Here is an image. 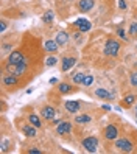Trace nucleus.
<instances>
[{"mask_svg":"<svg viewBox=\"0 0 137 154\" xmlns=\"http://www.w3.org/2000/svg\"><path fill=\"white\" fill-rule=\"evenodd\" d=\"M84 78H86V73H83V72H78V73L72 75V81H73L75 84H83Z\"/></svg>","mask_w":137,"mask_h":154,"instance_id":"obj_22","label":"nucleus"},{"mask_svg":"<svg viewBox=\"0 0 137 154\" xmlns=\"http://www.w3.org/2000/svg\"><path fill=\"white\" fill-rule=\"evenodd\" d=\"M25 72H26V61H22L20 64L16 66V73H14V75H16V76H22Z\"/></svg>","mask_w":137,"mask_h":154,"instance_id":"obj_21","label":"nucleus"},{"mask_svg":"<svg viewBox=\"0 0 137 154\" xmlns=\"http://www.w3.org/2000/svg\"><path fill=\"white\" fill-rule=\"evenodd\" d=\"M53 19H54L53 11H45V13L42 14V22H44V23H51Z\"/></svg>","mask_w":137,"mask_h":154,"instance_id":"obj_23","label":"nucleus"},{"mask_svg":"<svg viewBox=\"0 0 137 154\" xmlns=\"http://www.w3.org/2000/svg\"><path fill=\"white\" fill-rule=\"evenodd\" d=\"M117 36H118V38H120L122 41H125V42L129 41V38L126 36V33H125V30H123V28H117Z\"/></svg>","mask_w":137,"mask_h":154,"instance_id":"obj_26","label":"nucleus"},{"mask_svg":"<svg viewBox=\"0 0 137 154\" xmlns=\"http://www.w3.org/2000/svg\"><path fill=\"white\" fill-rule=\"evenodd\" d=\"M103 135L107 140H115V139H118V129L115 128L114 125H107L104 128V134Z\"/></svg>","mask_w":137,"mask_h":154,"instance_id":"obj_7","label":"nucleus"},{"mask_svg":"<svg viewBox=\"0 0 137 154\" xmlns=\"http://www.w3.org/2000/svg\"><path fill=\"white\" fill-rule=\"evenodd\" d=\"M95 97L101 98V100H112V95L109 94L106 89H103V87H98V89L95 90Z\"/></svg>","mask_w":137,"mask_h":154,"instance_id":"obj_16","label":"nucleus"},{"mask_svg":"<svg viewBox=\"0 0 137 154\" xmlns=\"http://www.w3.org/2000/svg\"><path fill=\"white\" fill-rule=\"evenodd\" d=\"M135 87H137V86H135Z\"/></svg>","mask_w":137,"mask_h":154,"instance_id":"obj_38","label":"nucleus"},{"mask_svg":"<svg viewBox=\"0 0 137 154\" xmlns=\"http://www.w3.org/2000/svg\"><path fill=\"white\" fill-rule=\"evenodd\" d=\"M135 114H137V104H135Z\"/></svg>","mask_w":137,"mask_h":154,"instance_id":"obj_36","label":"nucleus"},{"mask_svg":"<svg viewBox=\"0 0 137 154\" xmlns=\"http://www.w3.org/2000/svg\"><path fill=\"white\" fill-rule=\"evenodd\" d=\"M64 107H66V111L69 114H76L79 111L81 104H79V101H76V100H69V101L64 103Z\"/></svg>","mask_w":137,"mask_h":154,"instance_id":"obj_8","label":"nucleus"},{"mask_svg":"<svg viewBox=\"0 0 137 154\" xmlns=\"http://www.w3.org/2000/svg\"><path fill=\"white\" fill-rule=\"evenodd\" d=\"M17 84V76L10 73V75H5L3 76V86H8V87H11V86H16Z\"/></svg>","mask_w":137,"mask_h":154,"instance_id":"obj_15","label":"nucleus"},{"mask_svg":"<svg viewBox=\"0 0 137 154\" xmlns=\"http://www.w3.org/2000/svg\"><path fill=\"white\" fill-rule=\"evenodd\" d=\"M28 123H31L33 126H36V128H42V120H41V117L36 115V114L28 115Z\"/></svg>","mask_w":137,"mask_h":154,"instance_id":"obj_18","label":"nucleus"},{"mask_svg":"<svg viewBox=\"0 0 137 154\" xmlns=\"http://www.w3.org/2000/svg\"><path fill=\"white\" fill-rule=\"evenodd\" d=\"M135 100H137V97H135V95H132V94L126 95V97L122 100V106H123V107H131V106L135 103Z\"/></svg>","mask_w":137,"mask_h":154,"instance_id":"obj_17","label":"nucleus"},{"mask_svg":"<svg viewBox=\"0 0 137 154\" xmlns=\"http://www.w3.org/2000/svg\"><path fill=\"white\" fill-rule=\"evenodd\" d=\"M41 115H42V119L51 122V120H54V117H56V111H54V107H51V106H44L41 109Z\"/></svg>","mask_w":137,"mask_h":154,"instance_id":"obj_6","label":"nucleus"},{"mask_svg":"<svg viewBox=\"0 0 137 154\" xmlns=\"http://www.w3.org/2000/svg\"><path fill=\"white\" fill-rule=\"evenodd\" d=\"M56 64H58V58H54V56H48L47 59H45V66L47 67H53Z\"/></svg>","mask_w":137,"mask_h":154,"instance_id":"obj_25","label":"nucleus"},{"mask_svg":"<svg viewBox=\"0 0 137 154\" xmlns=\"http://www.w3.org/2000/svg\"><path fill=\"white\" fill-rule=\"evenodd\" d=\"M118 8H120V10H126V8H128L125 0H118Z\"/></svg>","mask_w":137,"mask_h":154,"instance_id":"obj_30","label":"nucleus"},{"mask_svg":"<svg viewBox=\"0 0 137 154\" xmlns=\"http://www.w3.org/2000/svg\"><path fill=\"white\" fill-rule=\"evenodd\" d=\"M81 145H83V148L89 152H97L98 149V139L94 137V135H90V137H86L83 142H81Z\"/></svg>","mask_w":137,"mask_h":154,"instance_id":"obj_3","label":"nucleus"},{"mask_svg":"<svg viewBox=\"0 0 137 154\" xmlns=\"http://www.w3.org/2000/svg\"><path fill=\"white\" fill-rule=\"evenodd\" d=\"M58 89H59V92H61L62 95H67V94H70L72 90H73V87H72L69 83H59Z\"/></svg>","mask_w":137,"mask_h":154,"instance_id":"obj_19","label":"nucleus"},{"mask_svg":"<svg viewBox=\"0 0 137 154\" xmlns=\"http://www.w3.org/2000/svg\"><path fill=\"white\" fill-rule=\"evenodd\" d=\"M92 83H94V76H92V75H86L83 84H84L86 87H89V86H92Z\"/></svg>","mask_w":137,"mask_h":154,"instance_id":"obj_27","label":"nucleus"},{"mask_svg":"<svg viewBox=\"0 0 137 154\" xmlns=\"http://www.w3.org/2000/svg\"><path fill=\"white\" fill-rule=\"evenodd\" d=\"M5 30H6V22H5V20H2V22H0V31L3 33Z\"/></svg>","mask_w":137,"mask_h":154,"instance_id":"obj_32","label":"nucleus"},{"mask_svg":"<svg viewBox=\"0 0 137 154\" xmlns=\"http://www.w3.org/2000/svg\"><path fill=\"white\" fill-rule=\"evenodd\" d=\"M58 48H59V44H58L56 41L48 39V41H45V42H44V50H45V51H48V53H56Z\"/></svg>","mask_w":137,"mask_h":154,"instance_id":"obj_12","label":"nucleus"},{"mask_svg":"<svg viewBox=\"0 0 137 154\" xmlns=\"http://www.w3.org/2000/svg\"><path fill=\"white\" fill-rule=\"evenodd\" d=\"M3 50H11V45H8V44H5V45H3Z\"/></svg>","mask_w":137,"mask_h":154,"instance_id":"obj_35","label":"nucleus"},{"mask_svg":"<svg viewBox=\"0 0 137 154\" xmlns=\"http://www.w3.org/2000/svg\"><path fill=\"white\" fill-rule=\"evenodd\" d=\"M115 148L123 152H131L134 149V145L129 142V139L122 137V139H115Z\"/></svg>","mask_w":137,"mask_h":154,"instance_id":"obj_2","label":"nucleus"},{"mask_svg":"<svg viewBox=\"0 0 137 154\" xmlns=\"http://www.w3.org/2000/svg\"><path fill=\"white\" fill-rule=\"evenodd\" d=\"M22 61H25V58H23V55H22V51H19V50L11 51V53H10V56H8V64H14V66H17V64H20Z\"/></svg>","mask_w":137,"mask_h":154,"instance_id":"obj_4","label":"nucleus"},{"mask_svg":"<svg viewBox=\"0 0 137 154\" xmlns=\"http://www.w3.org/2000/svg\"><path fill=\"white\" fill-rule=\"evenodd\" d=\"M135 48H137V45H135Z\"/></svg>","mask_w":137,"mask_h":154,"instance_id":"obj_37","label":"nucleus"},{"mask_svg":"<svg viewBox=\"0 0 137 154\" xmlns=\"http://www.w3.org/2000/svg\"><path fill=\"white\" fill-rule=\"evenodd\" d=\"M73 26H76L78 31H81V33H87L90 28H92V23H90L87 19H78V20L73 22Z\"/></svg>","mask_w":137,"mask_h":154,"instance_id":"obj_5","label":"nucleus"},{"mask_svg":"<svg viewBox=\"0 0 137 154\" xmlns=\"http://www.w3.org/2000/svg\"><path fill=\"white\" fill-rule=\"evenodd\" d=\"M118 51H120V42H117L115 39L109 38L104 44V55L114 58V56L118 55Z\"/></svg>","mask_w":137,"mask_h":154,"instance_id":"obj_1","label":"nucleus"},{"mask_svg":"<svg viewBox=\"0 0 137 154\" xmlns=\"http://www.w3.org/2000/svg\"><path fill=\"white\" fill-rule=\"evenodd\" d=\"M90 122H92V117L87 115V114H83V115H78V117H75V123H79V125L90 123Z\"/></svg>","mask_w":137,"mask_h":154,"instance_id":"obj_20","label":"nucleus"},{"mask_svg":"<svg viewBox=\"0 0 137 154\" xmlns=\"http://www.w3.org/2000/svg\"><path fill=\"white\" fill-rule=\"evenodd\" d=\"M129 36H137V22H132L129 25Z\"/></svg>","mask_w":137,"mask_h":154,"instance_id":"obj_28","label":"nucleus"},{"mask_svg":"<svg viewBox=\"0 0 137 154\" xmlns=\"http://www.w3.org/2000/svg\"><path fill=\"white\" fill-rule=\"evenodd\" d=\"M129 83H131V86H137V72H132V73H131Z\"/></svg>","mask_w":137,"mask_h":154,"instance_id":"obj_29","label":"nucleus"},{"mask_svg":"<svg viewBox=\"0 0 137 154\" xmlns=\"http://www.w3.org/2000/svg\"><path fill=\"white\" fill-rule=\"evenodd\" d=\"M94 5H95V0H79L78 2V10L81 13H87L94 8Z\"/></svg>","mask_w":137,"mask_h":154,"instance_id":"obj_10","label":"nucleus"},{"mask_svg":"<svg viewBox=\"0 0 137 154\" xmlns=\"http://www.w3.org/2000/svg\"><path fill=\"white\" fill-rule=\"evenodd\" d=\"M72 131V122H61L58 126H56V132L59 135H64V134H69Z\"/></svg>","mask_w":137,"mask_h":154,"instance_id":"obj_11","label":"nucleus"},{"mask_svg":"<svg viewBox=\"0 0 137 154\" xmlns=\"http://www.w3.org/2000/svg\"><path fill=\"white\" fill-rule=\"evenodd\" d=\"M26 152H30V154H41V149H38V148H31V149H28Z\"/></svg>","mask_w":137,"mask_h":154,"instance_id":"obj_31","label":"nucleus"},{"mask_svg":"<svg viewBox=\"0 0 137 154\" xmlns=\"http://www.w3.org/2000/svg\"><path fill=\"white\" fill-rule=\"evenodd\" d=\"M10 146H11V142H10V140H6V139H3L2 143H0V149H2V152L10 151Z\"/></svg>","mask_w":137,"mask_h":154,"instance_id":"obj_24","label":"nucleus"},{"mask_svg":"<svg viewBox=\"0 0 137 154\" xmlns=\"http://www.w3.org/2000/svg\"><path fill=\"white\" fill-rule=\"evenodd\" d=\"M58 83V78H51L50 79V84H56Z\"/></svg>","mask_w":137,"mask_h":154,"instance_id":"obj_34","label":"nucleus"},{"mask_svg":"<svg viewBox=\"0 0 137 154\" xmlns=\"http://www.w3.org/2000/svg\"><path fill=\"white\" fill-rule=\"evenodd\" d=\"M54 41H56L59 45H66V44L69 42V33H67V31H64V30L58 31V33H56V38H54Z\"/></svg>","mask_w":137,"mask_h":154,"instance_id":"obj_14","label":"nucleus"},{"mask_svg":"<svg viewBox=\"0 0 137 154\" xmlns=\"http://www.w3.org/2000/svg\"><path fill=\"white\" fill-rule=\"evenodd\" d=\"M75 64H76V59H75V58L66 56V58H62V61H61V70H62V72H69Z\"/></svg>","mask_w":137,"mask_h":154,"instance_id":"obj_9","label":"nucleus"},{"mask_svg":"<svg viewBox=\"0 0 137 154\" xmlns=\"http://www.w3.org/2000/svg\"><path fill=\"white\" fill-rule=\"evenodd\" d=\"M103 109H104V111H112V107L107 106V104H103Z\"/></svg>","mask_w":137,"mask_h":154,"instance_id":"obj_33","label":"nucleus"},{"mask_svg":"<svg viewBox=\"0 0 137 154\" xmlns=\"http://www.w3.org/2000/svg\"><path fill=\"white\" fill-rule=\"evenodd\" d=\"M36 129H38V128H36V126H33L31 123H28V125H25L23 126V128H22V132H23V135H26V137H36V135H38V134H36Z\"/></svg>","mask_w":137,"mask_h":154,"instance_id":"obj_13","label":"nucleus"}]
</instances>
